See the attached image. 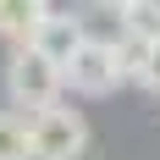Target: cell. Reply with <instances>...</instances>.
Returning a JSON list of instances; mask_svg holds the SVG:
<instances>
[{"label":"cell","instance_id":"cell-3","mask_svg":"<svg viewBox=\"0 0 160 160\" xmlns=\"http://www.w3.org/2000/svg\"><path fill=\"white\" fill-rule=\"evenodd\" d=\"M127 83V72H122V50H116V39H83L78 50H72V61H66V88L83 99H105L116 94Z\"/></svg>","mask_w":160,"mask_h":160},{"label":"cell","instance_id":"cell-4","mask_svg":"<svg viewBox=\"0 0 160 160\" xmlns=\"http://www.w3.org/2000/svg\"><path fill=\"white\" fill-rule=\"evenodd\" d=\"M83 39H88L83 17H78V11H55V6H50V17L39 22V33H33V50H44L50 61L66 72V61H72V50H78Z\"/></svg>","mask_w":160,"mask_h":160},{"label":"cell","instance_id":"cell-8","mask_svg":"<svg viewBox=\"0 0 160 160\" xmlns=\"http://www.w3.org/2000/svg\"><path fill=\"white\" fill-rule=\"evenodd\" d=\"M122 33H132V39H160V0H138V6L122 17Z\"/></svg>","mask_w":160,"mask_h":160},{"label":"cell","instance_id":"cell-7","mask_svg":"<svg viewBox=\"0 0 160 160\" xmlns=\"http://www.w3.org/2000/svg\"><path fill=\"white\" fill-rule=\"evenodd\" d=\"M0 160H33L28 122H22L17 111H0Z\"/></svg>","mask_w":160,"mask_h":160},{"label":"cell","instance_id":"cell-1","mask_svg":"<svg viewBox=\"0 0 160 160\" xmlns=\"http://www.w3.org/2000/svg\"><path fill=\"white\" fill-rule=\"evenodd\" d=\"M61 88H66V72L44 50H33V44L11 50V61H6V99H11V111H44V105L61 99Z\"/></svg>","mask_w":160,"mask_h":160},{"label":"cell","instance_id":"cell-2","mask_svg":"<svg viewBox=\"0 0 160 160\" xmlns=\"http://www.w3.org/2000/svg\"><path fill=\"white\" fill-rule=\"evenodd\" d=\"M28 144H33V160H83V149H88V122H83V111H72L66 99H55L44 111H33Z\"/></svg>","mask_w":160,"mask_h":160},{"label":"cell","instance_id":"cell-5","mask_svg":"<svg viewBox=\"0 0 160 160\" xmlns=\"http://www.w3.org/2000/svg\"><path fill=\"white\" fill-rule=\"evenodd\" d=\"M116 50H122V72H127V83L160 94V39H132V33H122Z\"/></svg>","mask_w":160,"mask_h":160},{"label":"cell","instance_id":"cell-6","mask_svg":"<svg viewBox=\"0 0 160 160\" xmlns=\"http://www.w3.org/2000/svg\"><path fill=\"white\" fill-rule=\"evenodd\" d=\"M44 17H50V0H0V39L6 44H33Z\"/></svg>","mask_w":160,"mask_h":160},{"label":"cell","instance_id":"cell-9","mask_svg":"<svg viewBox=\"0 0 160 160\" xmlns=\"http://www.w3.org/2000/svg\"><path fill=\"white\" fill-rule=\"evenodd\" d=\"M94 6H99V11H111V17H127L138 0H94Z\"/></svg>","mask_w":160,"mask_h":160}]
</instances>
